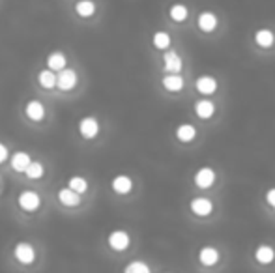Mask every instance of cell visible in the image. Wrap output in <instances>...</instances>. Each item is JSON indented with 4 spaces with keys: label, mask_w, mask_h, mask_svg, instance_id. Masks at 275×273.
Listing matches in <instances>:
<instances>
[{
    "label": "cell",
    "mask_w": 275,
    "mask_h": 273,
    "mask_svg": "<svg viewBox=\"0 0 275 273\" xmlns=\"http://www.w3.org/2000/svg\"><path fill=\"white\" fill-rule=\"evenodd\" d=\"M17 206L21 208L26 213H32V211H38L39 206H41V196L38 195V191L34 189H23L19 196H17Z\"/></svg>",
    "instance_id": "1"
},
{
    "label": "cell",
    "mask_w": 275,
    "mask_h": 273,
    "mask_svg": "<svg viewBox=\"0 0 275 273\" xmlns=\"http://www.w3.org/2000/svg\"><path fill=\"white\" fill-rule=\"evenodd\" d=\"M79 83V75H77V71L73 68H64L56 73V88L62 90V92H69V90H73Z\"/></svg>",
    "instance_id": "2"
},
{
    "label": "cell",
    "mask_w": 275,
    "mask_h": 273,
    "mask_svg": "<svg viewBox=\"0 0 275 273\" xmlns=\"http://www.w3.org/2000/svg\"><path fill=\"white\" fill-rule=\"evenodd\" d=\"M13 257L19 264L23 266H30L34 264V260H36V249H34V245L28 242H19L15 245V249H13Z\"/></svg>",
    "instance_id": "3"
},
{
    "label": "cell",
    "mask_w": 275,
    "mask_h": 273,
    "mask_svg": "<svg viewBox=\"0 0 275 273\" xmlns=\"http://www.w3.org/2000/svg\"><path fill=\"white\" fill-rule=\"evenodd\" d=\"M79 135L86 139V141H92L100 135V122L98 118L94 116H84L79 120Z\"/></svg>",
    "instance_id": "4"
},
{
    "label": "cell",
    "mask_w": 275,
    "mask_h": 273,
    "mask_svg": "<svg viewBox=\"0 0 275 273\" xmlns=\"http://www.w3.org/2000/svg\"><path fill=\"white\" fill-rule=\"evenodd\" d=\"M107 243L113 251H116V253H122V251H126L128 247H130L131 238L126 230H115V232H111V234H109Z\"/></svg>",
    "instance_id": "5"
},
{
    "label": "cell",
    "mask_w": 275,
    "mask_h": 273,
    "mask_svg": "<svg viewBox=\"0 0 275 273\" xmlns=\"http://www.w3.org/2000/svg\"><path fill=\"white\" fill-rule=\"evenodd\" d=\"M56 198H58V202H60L62 206H66V208H77L79 204L83 202V198H81V193H77L75 189H71L69 185L62 187L60 191H58Z\"/></svg>",
    "instance_id": "6"
},
{
    "label": "cell",
    "mask_w": 275,
    "mask_h": 273,
    "mask_svg": "<svg viewBox=\"0 0 275 273\" xmlns=\"http://www.w3.org/2000/svg\"><path fill=\"white\" fill-rule=\"evenodd\" d=\"M193 182H195V185L199 189L212 187L215 183V171L214 169H210V167H202V169H199V171L195 172Z\"/></svg>",
    "instance_id": "7"
},
{
    "label": "cell",
    "mask_w": 275,
    "mask_h": 273,
    "mask_svg": "<svg viewBox=\"0 0 275 273\" xmlns=\"http://www.w3.org/2000/svg\"><path fill=\"white\" fill-rule=\"evenodd\" d=\"M24 114L32 122H41L45 118V105L39 101V99H30V101L24 105Z\"/></svg>",
    "instance_id": "8"
},
{
    "label": "cell",
    "mask_w": 275,
    "mask_h": 273,
    "mask_svg": "<svg viewBox=\"0 0 275 273\" xmlns=\"http://www.w3.org/2000/svg\"><path fill=\"white\" fill-rule=\"evenodd\" d=\"M189 208H191V211L195 215L206 217V215H210L212 210H214V202H212L210 198H206V196H197V198H193L191 200Z\"/></svg>",
    "instance_id": "9"
},
{
    "label": "cell",
    "mask_w": 275,
    "mask_h": 273,
    "mask_svg": "<svg viewBox=\"0 0 275 273\" xmlns=\"http://www.w3.org/2000/svg\"><path fill=\"white\" fill-rule=\"evenodd\" d=\"M32 163V157L28 152H23V150H17V152H13V156H11V159H9V165H11V169L15 172H19V174H24V171H26V167Z\"/></svg>",
    "instance_id": "10"
},
{
    "label": "cell",
    "mask_w": 275,
    "mask_h": 273,
    "mask_svg": "<svg viewBox=\"0 0 275 273\" xmlns=\"http://www.w3.org/2000/svg\"><path fill=\"white\" fill-rule=\"evenodd\" d=\"M163 70L167 71V73H180L182 71V58H180V55L178 53H174V51H165L163 53Z\"/></svg>",
    "instance_id": "11"
},
{
    "label": "cell",
    "mask_w": 275,
    "mask_h": 273,
    "mask_svg": "<svg viewBox=\"0 0 275 273\" xmlns=\"http://www.w3.org/2000/svg\"><path fill=\"white\" fill-rule=\"evenodd\" d=\"M111 187H113V191H115L116 195H128V193H131V189H133V180L130 176H126V174H118L111 182Z\"/></svg>",
    "instance_id": "12"
},
{
    "label": "cell",
    "mask_w": 275,
    "mask_h": 273,
    "mask_svg": "<svg viewBox=\"0 0 275 273\" xmlns=\"http://www.w3.org/2000/svg\"><path fill=\"white\" fill-rule=\"evenodd\" d=\"M195 88L199 90L202 95H212L217 90V79H214L212 75H200L195 81Z\"/></svg>",
    "instance_id": "13"
},
{
    "label": "cell",
    "mask_w": 275,
    "mask_h": 273,
    "mask_svg": "<svg viewBox=\"0 0 275 273\" xmlns=\"http://www.w3.org/2000/svg\"><path fill=\"white\" fill-rule=\"evenodd\" d=\"M47 68H51L53 71H58L64 70L66 66H68V56H66V53H62V51H53V53H49V56H47Z\"/></svg>",
    "instance_id": "14"
},
{
    "label": "cell",
    "mask_w": 275,
    "mask_h": 273,
    "mask_svg": "<svg viewBox=\"0 0 275 273\" xmlns=\"http://www.w3.org/2000/svg\"><path fill=\"white\" fill-rule=\"evenodd\" d=\"M161 85L168 92H180L183 88V77L180 73H167L165 77L161 79Z\"/></svg>",
    "instance_id": "15"
},
{
    "label": "cell",
    "mask_w": 275,
    "mask_h": 273,
    "mask_svg": "<svg viewBox=\"0 0 275 273\" xmlns=\"http://www.w3.org/2000/svg\"><path fill=\"white\" fill-rule=\"evenodd\" d=\"M199 28L202 32H214L217 28V23H219V19L215 15L214 11H202L199 15Z\"/></svg>",
    "instance_id": "16"
},
{
    "label": "cell",
    "mask_w": 275,
    "mask_h": 273,
    "mask_svg": "<svg viewBox=\"0 0 275 273\" xmlns=\"http://www.w3.org/2000/svg\"><path fill=\"white\" fill-rule=\"evenodd\" d=\"M215 112V105L210 99H199L195 103V114L200 118V120H210L214 116Z\"/></svg>",
    "instance_id": "17"
},
{
    "label": "cell",
    "mask_w": 275,
    "mask_h": 273,
    "mask_svg": "<svg viewBox=\"0 0 275 273\" xmlns=\"http://www.w3.org/2000/svg\"><path fill=\"white\" fill-rule=\"evenodd\" d=\"M96 2L94 0H79L75 4V13L83 19H90L92 15H96Z\"/></svg>",
    "instance_id": "18"
},
{
    "label": "cell",
    "mask_w": 275,
    "mask_h": 273,
    "mask_svg": "<svg viewBox=\"0 0 275 273\" xmlns=\"http://www.w3.org/2000/svg\"><path fill=\"white\" fill-rule=\"evenodd\" d=\"M38 83L41 88L45 90H53L56 86V71H53L51 68H45L38 73Z\"/></svg>",
    "instance_id": "19"
},
{
    "label": "cell",
    "mask_w": 275,
    "mask_h": 273,
    "mask_svg": "<svg viewBox=\"0 0 275 273\" xmlns=\"http://www.w3.org/2000/svg\"><path fill=\"white\" fill-rule=\"evenodd\" d=\"M199 260L202 266H215L219 262V251L215 247H202L199 253Z\"/></svg>",
    "instance_id": "20"
},
{
    "label": "cell",
    "mask_w": 275,
    "mask_h": 273,
    "mask_svg": "<svg viewBox=\"0 0 275 273\" xmlns=\"http://www.w3.org/2000/svg\"><path fill=\"white\" fill-rule=\"evenodd\" d=\"M197 137V127L191 124H182L176 127V139L180 142H191Z\"/></svg>",
    "instance_id": "21"
},
{
    "label": "cell",
    "mask_w": 275,
    "mask_h": 273,
    "mask_svg": "<svg viewBox=\"0 0 275 273\" xmlns=\"http://www.w3.org/2000/svg\"><path fill=\"white\" fill-rule=\"evenodd\" d=\"M255 41H257V45H260V47H272L275 43V36L274 32L270 30V28H260V30L255 32Z\"/></svg>",
    "instance_id": "22"
},
{
    "label": "cell",
    "mask_w": 275,
    "mask_h": 273,
    "mask_svg": "<svg viewBox=\"0 0 275 273\" xmlns=\"http://www.w3.org/2000/svg\"><path fill=\"white\" fill-rule=\"evenodd\" d=\"M255 258H257L259 264H272L274 258H275L274 247H270V245H260V247H257V251H255Z\"/></svg>",
    "instance_id": "23"
},
{
    "label": "cell",
    "mask_w": 275,
    "mask_h": 273,
    "mask_svg": "<svg viewBox=\"0 0 275 273\" xmlns=\"http://www.w3.org/2000/svg\"><path fill=\"white\" fill-rule=\"evenodd\" d=\"M168 15L176 23H183L187 19V15H189V9H187L185 4H172L170 9H168Z\"/></svg>",
    "instance_id": "24"
},
{
    "label": "cell",
    "mask_w": 275,
    "mask_h": 273,
    "mask_svg": "<svg viewBox=\"0 0 275 273\" xmlns=\"http://www.w3.org/2000/svg\"><path fill=\"white\" fill-rule=\"evenodd\" d=\"M24 174H26V178L28 180H39V178H43V174H45V167H43L41 161H32V163L26 167Z\"/></svg>",
    "instance_id": "25"
},
{
    "label": "cell",
    "mask_w": 275,
    "mask_h": 273,
    "mask_svg": "<svg viewBox=\"0 0 275 273\" xmlns=\"http://www.w3.org/2000/svg\"><path fill=\"white\" fill-rule=\"evenodd\" d=\"M152 43L155 49H161V51H165V49L170 47V36H168L165 30H157L153 34L152 38Z\"/></svg>",
    "instance_id": "26"
},
{
    "label": "cell",
    "mask_w": 275,
    "mask_h": 273,
    "mask_svg": "<svg viewBox=\"0 0 275 273\" xmlns=\"http://www.w3.org/2000/svg\"><path fill=\"white\" fill-rule=\"evenodd\" d=\"M68 185L71 189H75L77 193H86L88 191V180L83 178V176H71V178L68 180Z\"/></svg>",
    "instance_id": "27"
},
{
    "label": "cell",
    "mask_w": 275,
    "mask_h": 273,
    "mask_svg": "<svg viewBox=\"0 0 275 273\" xmlns=\"http://www.w3.org/2000/svg\"><path fill=\"white\" fill-rule=\"evenodd\" d=\"M124 272L126 273H150V268L144 264V262H131V264H128L126 268H124Z\"/></svg>",
    "instance_id": "28"
},
{
    "label": "cell",
    "mask_w": 275,
    "mask_h": 273,
    "mask_svg": "<svg viewBox=\"0 0 275 273\" xmlns=\"http://www.w3.org/2000/svg\"><path fill=\"white\" fill-rule=\"evenodd\" d=\"M8 157H9L8 146H6L4 142H0V165L4 163V161H8Z\"/></svg>",
    "instance_id": "29"
},
{
    "label": "cell",
    "mask_w": 275,
    "mask_h": 273,
    "mask_svg": "<svg viewBox=\"0 0 275 273\" xmlns=\"http://www.w3.org/2000/svg\"><path fill=\"white\" fill-rule=\"evenodd\" d=\"M266 202L272 206L275 210V187L274 189H268V193H266Z\"/></svg>",
    "instance_id": "30"
}]
</instances>
